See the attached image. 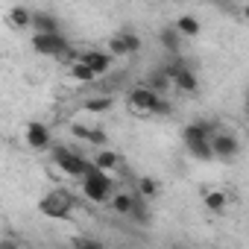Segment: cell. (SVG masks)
Returning <instances> with one entry per match:
<instances>
[{
  "mask_svg": "<svg viewBox=\"0 0 249 249\" xmlns=\"http://www.w3.org/2000/svg\"><path fill=\"white\" fill-rule=\"evenodd\" d=\"M33 150H50V144H53V135H50V129L44 126V123H38V120H33L30 126H27V138H24Z\"/></svg>",
  "mask_w": 249,
  "mask_h": 249,
  "instance_id": "obj_9",
  "label": "cell"
},
{
  "mask_svg": "<svg viewBox=\"0 0 249 249\" xmlns=\"http://www.w3.org/2000/svg\"><path fill=\"white\" fill-rule=\"evenodd\" d=\"M79 59L94 71V76H100V73H106V71L111 68V56H108V53H103V50H85Z\"/></svg>",
  "mask_w": 249,
  "mask_h": 249,
  "instance_id": "obj_11",
  "label": "cell"
},
{
  "mask_svg": "<svg viewBox=\"0 0 249 249\" xmlns=\"http://www.w3.org/2000/svg\"><path fill=\"white\" fill-rule=\"evenodd\" d=\"M159 41H161V47L164 50H170V53H179V44H182V33L170 24V27H164L161 33H159Z\"/></svg>",
  "mask_w": 249,
  "mask_h": 249,
  "instance_id": "obj_12",
  "label": "cell"
},
{
  "mask_svg": "<svg viewBox=\"0 0 249 249\" xmlns=\"http://www.w3.org/2000/svg\"><path fill=\"white\" fill-rule=\"evenodd\" d=\"M79 249H103V246L94 243V240H85V243H79Z\"/></svg>",
  "mask_w": 249,
  "mask_h": 249,
  "instance_id": "obj_24",
  "label": "cell"
},
{
  "mask_svg": "<svg viewBox=\"0 0 249 249\" xmlns=\"http://www.w3.org/2000/svg\"><path fill=\"white\" fill-rule=\"evenodd\" d=\"M88 141H91L94 147H106V141H108V138H106V132H103V129H88Z\"/></svg>",
  "mask_w": 249,
  "mask_h": 249,
  "instance_id": "obj_23",
  "label": "cell"
},
{
  "mask_svg": "<svg viewBox=\"0 0 249 249\" xmlns=\"http://www.w3.org/2000/svg\"><path fill=\"white\" fill-rule=\"evenodd\" d=\"M117 164H120V156H117V153H111V150H103V153L94 159V167H97V170H103V173L114 170Z\"/></svg>",
  "mask_w": 249,
  "mask_h": 249,
  "instance_id": "obj_16",
  "label": "cell"
},
{
  "mask_svg": "<svg viewBox=\"0 0 249 249\" xmlns=\"http://www.w3.org/2000/svg\"><path fill=\"white\" fill-rule=\"evenodd\" d=\"M108 47H111L114 56H129V53H135L141 47V38L135 33H117V36H111Z\"/></svg>",
  "mask_w": 249,
  "mask_h": 249,
  "instance_id": "obj_10",
  "label": "cell"
},
{
  "mask_svg": "<svg viewBox=\"0 0 249 249\" xmlns=\"http://www.w3.org/2000/svg\"><path fill=\"white\" fill-rule=\"evenodd\" d=\"M211 138H214V123H205V120L188 123V126L182 129V141H185L188 150H194V147H199V144H208Z\"/></svg>",
  "mask_w": 249,
  "mask_h": 249,
  "instance_id": "obj_6",
  "label": "cell"
},
{
  "mask_svg": "<svg viewBox=\"0 0 249 249\" xmlns=\"http://www.w3.org/2000/svg\"><path fill=\"white\" fill-rule=\"evenodd\" d=\"M33 50L38 56H56V59H62L71 50V44H68V38L62 33H36L33 36Z\"/></svg>",
  "mask_w": 249,
  "mask_h": 249,
  "instance_id": "obj_3",
  "label": "cell"
},
{
  "mask_svg": "<svg viewBox=\"0 0 249 249\" xmlns=\"http://www.w3.org/2000/svg\"><path fill=\"white\" fill-rule=\"evenodd\" d=\"M129 103H132V108L135 111H150V114H156L159 111V106H161V94H156L153 88H135L132 94H129Z\"/></svg>",
  "mask_w": 249,
  "mask_h": 249,
  "instance_id": "obj_7",
  "label": "cell"
},
{
  "mask_svg": "<svg viewBox=\"0 0 249 249\" xmlns=\"http://www.w3.org/2000/svg\"><path fill=\"white\" fill-rule=\"evenodd\" d=\"M173 27H176V30H179L182 36H188V38H194V36L199 33V21H196L194 15H179Z\"/></svg>",
  "mask_w": 249,
  "mask_h": 249,
  "instance_id": "obj_15",
  "label": "cell"
},
{
  "mask_svg": "<svg viewBox=\"0 0 249 249\" xmlns=\"http://www.w3.org/2000/svg\"><path fill=\"white\" fill-rule=\"evenodd\" d=\"M82 191H85L88 199H94V202H106V199L111 196V191H114V182H111L108 173L91 167V173L82 179Z\"/></svg>",
  "mask_w": 249,
  "mask_h": 249,
  "instance_id": "obj_2",
  "label": "cell"
},
{
  "mask_svg": "<svg viewBox=\"0 0 249 249\" xmlns=\"http://www.w3.org/2000/svg\"><path fill=\"white\" fill-rule=\"evenodd\" d=\"M243 114H246V120H249V91H246V97H243Z\"/></svg>",
  "mask_w": 249,
  "mask_h": 249,
  "instance_id": "obj_26",
  "label": "cell"
},
{
  "mask_svg": "<svg viewBox=\"0 0 249 249\" xmlns=\"http://www.w3.org/2000/svg\"><path fill=\"white\" fill-rule=\"evenodd\" d=\"M71 76H73L76 82H94V79H97V76H94V71H91V68H88L82 59L71 65Z\"/></svg>",
  "mask_w": 249,
  "mask_h": 249,
  "instance_id": "obj_19",
  "label": "cell"
},
{
  "mask_svg": "<svg viewBox=\"0 0 249 249\" xmlns=\"http://www.w3.org/2000/svg\"><path fill=\"white\" fill-rule=\"evenodd\" d=\"M211 150H214V159L229 161V159H234V156L240 153V141H237L234 135H229V132H214V138H211Z\"/></svg>",
  "mask_w": 249,
  "mask_h": 249,
  "instance_id": "obj_8",
  "label": "cell"
},
{
  "mask_svg": "<svg viewBox=\"0 0 249 249\" xmlns=\"http://www.w3.org/2000/svg\"><path fill=\"white\" fill-rule=\"evenodd\" d=\"M161 71L170 76V82H173L179 91H185V94H196V88H199V79H196V73H194L188 65H164Z\"/></svg>",
  "mask_w": 249,
  "mask_h": 249,
  "instance_id": "obj_4",
  "label": "cell"
},
{
  "mask_svg": "<svg viewBox=\"0 0 249 249\" xmlns=\"http://www.w3.org/2000/svg\"><path fill=\"white\" fill-rule=\"evenodd\" d=\"M33 27L38 33H59V18L50 15V12H36L33 15Z\"/></svg>",
  "mask_w": 249,
  "mask_h": 249,
  "instance_id": "obj_13",
  "label": "cell"
},
{
  "mask_svg": "<svg viewBox=\"0 0 249 249\" xmlns=\"http://www.w3.org/2000/svg\"><path fill=\"white\" fill-rule=\"evenodd\" d=\"M53 164H59V170H62L65 176H79V179H85V176L91 173V167H94V161L82 159V156L73 153L71 147H56V150H53Z\"/></svg>",
  "mask_w": 249,
  "mask_h": 249,
  "instance_id": "obj_1",
  "label": "cell"
},
{
  "mask_svg": "<svg viewBox=\"0 0 249 249\" xmlns=\"http://www.w3.org/2000/svg\"><path fill=\"white\" fill-rule=\"evenodd\" d=\"M135 205H138V199L129 196V194H114V196H111V208H114L117 214H132Z\"/></svg>",
  "mask_w": 249,
  "mask_h": 249,
  "instance_id": "obj_14",
  "label": "cell"
},
{
  "mask_svg": "<svg viewBox=\"0 0 249 249\" xmlns=\"http://www.w3.org/2000/svg\"><path fill=\"white\" fill-rule=\"evenodd\" d=\"M33 15H36V12H30V9H24V6H12V9H9V21H12L15 27H33Z\"/></svg>",
  "mask_w": 249,
  "mask_h": 249,
  "instance_id": "obj_17",
  "label": "cell"
},
{
  "mask_svg": "<svg viewBox=\"0 0 249 249\" xmlns=\"http://www.w3.org/2000/svg\"><path fill=\"white\" fill-rule=\"evenodd\" d=\"M170 249H185V246H182V243H173V246H170Z\"/></svg>",
  "mask_w": 249,
  "mask_h": 249,
  "instance_id": "obj_28",
  "label": "cell"
},
{
  "mask_svg": "<svg viewBox=\"0 0 249 249\" xmlns=\"http://www.w3.org/2000/svg\"><path fill=\"white\" fill-rule=\"evenodd\" d=\"M205 208L214 211V214H223L226 211V194L223 191H208L205 194Z\"/></svg>",
  "mask_w": 249,
  "mask_h": 249,
  "instance_id": "obj_18",
  "label": "cell"
},
{
  "mask_svg": "<svg viewBox=\"0 0 249 249\" xmlns=\"http://www.w3.org/2000/svg\"><path fill=\"white\" fill-rule=\"evenodd\" d=\"M82 108H85V111H91V114H103V111H108V108H111V97H91V100H85V103H82Z\"/></svg>",
  "mask_w": 249,
  "mask_h": 249,
  "instance_id": "obj_20",
  "label": "cell"
},
{
  "mask_svg": "<svg viewBox=\"0 0 249 249\" xmlns=\"http://www.w3.org/2000/svg\"><path fill=\"white\" fill-rule=\"evenodd\" d=\"M0 249H18V246H15L9 237H3V240H0Z\"/></svg>",
  "mask_w": 249,
  "mask_h": 249,
  "instance_id": "obj_25",
  "label": "cell"
},
{
  "mask_svg": "<svg viewBox=\"0 0 249 249\" xmlns=\"http://www.w3.org/2000/svg\"><path fill=\"white\" fill-rule=\"evenodd\" d=\"M243 18H249V3H246V6H243Z\"/></svg>",
  "mask_w": 249,
  "mask_h": 249,
  "instance_id": "obj_27",
  "label": "cell"
},
{
  "mask_svg": "<svg viewBox=\"0 0 249 249\" xmlns=\"http://www.w3.org/2000/svg\"><path fill=\"white\" fill-rule=\"evenodd\" d=\"M170 85H173V82H170V76H167L164 71H156V73L150 76V85H147V88H153L156 94H164Z\"/></svg>",
  "mask_w": 249,
  "mask_h": 249,
  "instance_id": "obj_21",
  "label": "cell"
},
{
  "mask_svg": "<svg viewBox=\"0 0 249 249\" xmlns=\"http://www.w3.org/2000/svg\"><path fill=\"white\" fill-rule=\"evenodd\" d=\"M138 191H141V196H156L159 194V182L153 176H141L138 179Z\"/></svg>",
  "mask_w": 249,
  "mask_h": 249,
  "instance_id": "obj_22",
  "label": "cell"
},
{
  "mask_svg": "<svg viewBox=\"0 0 249 249\" xmlns=\"http://www.w3.org/2000/svg\"><path fill=\"white\" fill-rule=\"evenodd\" d=\"M71 205H73V202H71V196H68V194H62V191H53V194H47V196L38 202L41 214H47V217H53V220L68 217Z\"/></svg>",
  "mask_w": 249,
  "mask_h": 249,
  "instance_id": "obj_5",
  "label": "cell"
}]
</instances>
